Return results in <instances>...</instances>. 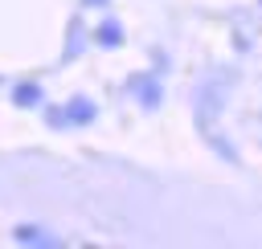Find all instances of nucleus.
I'll return each instance as SVG.
<instances>
[{
    "label": "nucleus",
    "mask_w": 262,
    "mask_h": 249,
    "mask_svg": "<svg viewBox=\"0 0 262 249\" xmlns=\"http://www.w3.org/2000/svg\"><path fill=\"white\" fill-rule=\"evenodd\" d=\"M131 90H135V98H139L147 110H151V106H160V82H156V78H147V73H143V78H135V82H131Z\"/></svg>",
    "instance_id": "f257e3e1"
},
{
    "label": "nucleus",
    "mask_w": 262,
    "mask_h": 249,
    "mask_svg": "<svg viewBox=\"0 0 262 249\" xmlns=\"http://www.w3.org/2000/svg\"><path fill=\"white\" fill-rule=\"evenodd\" d=\"M94 118V102L90 98H74L70 106H66V122H74V127H86Z\"/></svg>",
    "instance_id": "f03ea898"
},
{
    "label": "nucleus",
    "mask_w": 262,
    "mask_h": 249,
    "mask_svg": "<svg viewBox=\"0 0 262 249\" xmlns=\"http://www.w3.org/2000/svg\"><path fill=\"white\" fill-rule=\"evenodd\" d=\"M12 102H16V106H37V102H41V86H37V82H20V86L12 90Z\"/></svg>",
    "instance_id": "7ed1b4c3"
},
{
    "label": "nucleus",
    "mask_w": 262,
    "mask_h": 249,
    "mask_svg": "<svg viewBox=\"0 0 262 249\" xmlns=\"http://www.w3.org/2000/svg\"><path fill=\"white\" fill-rule=\"evenodd\" d=\"M123 41V29L115 24V20H106L102 29H98V45H119Z\"/></svg>",
    "instance_id": "20e7f679"
},
{
    "label": "nucleus",
    "mask_w": 262,
    "mask_h": 249,
    "mask_svg": "<svg viewBox=\"0 0 262 249\" xmlns=\"http://www.w3.org/2000/svg\"><path fill=\"white\" fill-rule=\"evenodd\" d=\"M45 118H49V127H66V106H53Z\"/></svg>",
    "instance_id": "39448f33"
},
{
    "label": "nucleus",
    "mask_w": 262,
    "mask_h": 249,
    "mask_svg": "<svg viewBox=\"0 0 262 249\" xmlns=\"http://www.w3.org/2000/svg\"><path fill=\"white\" fill-rule=\"evenodd\" d=\"M86 4H106V0H86Z\"/></svg>",
    "instance_id": "423d86ee"
}]
</instances>
